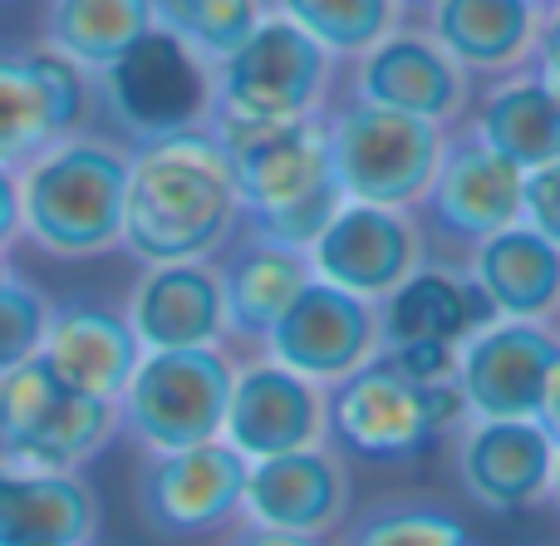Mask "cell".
Returning <instances> with one entry per match:
<instances>
[{
    "instance_id": "obj_1",
    "label": "cell",
    "mask_w": 560,
    "mask_h": 546,
    "mask_svg": "<svg viewBox=\"0 0 560 546\" xmlns=\"http://www.w3.org/2000/svg\"><path fill=\"white\" fill-rule=\"evenodd\" d=\"M242 193L212 128L133 148L124 202V252L143 266L212 262L242 226Z\"/></svg>"
},
{
    "instance_id": "obj_2",
    "label": "cell",
    "mask_w": 560,
    "mask_h": 546,
    "mask_svg": "<svg viewBox=\"0 0 560 546\" xmlns=\"http://www.w3.org/2000/svg\"><path fill=\"white\" fill-rule=\"evenodd\" d=\"M207 128L232 163L252 232L276 246H290V252H310L345 207V193L329 167L325 114L290 118V124L207 118Z\"/></svg>"
},
{
    "instance_id": "obj_3",
    "label": "cell",
    "mask_w": 560,
    "mask_h": 546,
    "mask_svg": "<svg viewBox=\"0 0 560 546\" xmlns=\"http://www.w3.org/2000/svg\"><path fill=\"white\" fill-rule=\"evenodd\" d=\"M133 148L69 133L20 167V226L59 262H94L124 246V202Z\"/></svg>"
},
{
    "instance_id": "obj_4",
    "label": "cell",
    "mask_w": 560,
    "mask_h": 546,
    "mask_svg": "<svg viewBox=\"0 0 560 546\" xmlns=\"http://www.w3.org/2000/svg\"><path fill=\"white\" fill-rule=\"evenodd\" d=\"M325 399H329V439L374 463L418 458L433 439L457 433L467 423V404L457 380L418 384L384 355H374L349 380L329 384Z\"/></svg>"
},
{
    "instance_id": "obj_5",
    "label": "cell",
    "mask_w": 560,
    "mask_h": 546,
    "mask_svg": "<svg viewBox=\"0 0 560 546\" xmlns=\"http://www.w3.org/2000/svg\"><path fill=\"white\" fill-rule=\"evenodd\" d=\"M329 89H335V55H325L305 30L271 10L212 69V118H236V124L315 118Z\"/></svg>"
},
{
    "instance_id": "obj_6",
    "label": "cell",
    "mask_w": 560,
    "mask_h": 546,
    "mask_svg": "<svg viewBox=\"0 0 560 546\" xmlns=\"http://www.w3.org/2000/svg\"><path fill=\"white\" fill-rule=\"evenodd\" d=\"M325 133L329 167H335L345 202L398 207V212H413L423 202L447 143V128L394 114V108L359 104V98H349L325 118Z\"/></svg>"
},
{
    "instance_id": "obj_7",
    "label": "cell",
    "mask_w": 560,
    "mask_h": 546,
    "mask_svg": "<svg viewBox=\"0 0 560 546\" xmlns=\"http://www.w3.org/2000/svg\"><path fill=\"white\" fill-rule=\"evenodd\" d=\"M236 364L226 350H153L118 394V419L148 453H177L222 439Z\"/></svg>"
},
{
    "instance_id": "obj_8",
    "label": "cell",
    "mask_w": 560,
    "mask_h": 546,
    "mask_svg": "<svg viewBox=\"0 0 560 546\" xmlns=\"http://www.w3.org/2000/svg\"><path fill=\"white\" fill-rule=\"evenodd\" d=\"M94 98L133 148L173 138L212 118V65L153 25L128 55L94 74Z\"/></svg>"
},
{
    "instance_id": "obj_9",
    "label": "cell",
    "mask_w": 560,
    "mask_h": 546,
    "mask_svg": "<svg viewBox=\"0 0 560 546\" xmlns=\"http://www.w3.org/2000/svg\"><path fill=\"white\" fill-rule=\"evenodd\" d=\"M0 423L15 449V468H45V473H79L118 439L124 419L118 404L74 394L39 364H20L0 380Z\"/></svg>"
},
{
    "instance_id": "obj_10",
    "label": "cell",
    "mask_w": 560,
    "mask_h": 546,
    "mask_svg": "<svg viewBox=\"0 0 560 546\" xmlns=\"http://www.w3.org/2000/svg\"><path fill=\"white\" fill-rule=\"evenodd\" d=\"M246 468L252 463L226 439L177 453H148L138 473V518L167 542L222 532L232 518H242Z\"/></svg>"
},
{
    "instance_id": "obj_11",
    "label": "cell",
    "mask_w": 560,
    "mask_h": 546,
    "mask_svg": "<svg viewBox=\"0 0 560 546\" xmlns=\"http://www.w3.org/2000/svg\"><path fill=\"white\" fill-rule=\"evenodd\" d=\"M94 104V79L49 45L0 49V167H25L49 143L79 133Z\"/></svg>"
},
{
    "instance_id": "obj_12",
    "label": "cell",
    "mask_w": 560,
    "mask_h": 546,
    "mask_svg": "<svg viewBox=\"0 0 560 546\" xmlns=\"http://www.w3.org/2000/svg\"><path fill=\"white\" fill-rule=\"evenodd\" d=\"M261 350L266 360L285 364L290 374L329 390V384L349 380L354 370H364L384 350V340H378V305L359 301V295L339 291L329 281H310L290 301V311L271 325Z\"/></svg>"
},
{
    "instance_id": "obj_13",
    "label": "cell",
    "mask_w": 560,
    "mask_h": 546,
    "mask_svg": "<svg viewBox=\"0 0 560 546\" xmlns=\"http://www.w3.org/2000/svg\"><path fill=\"white\" fill-rule=\"evenodd\" d=\"M305 256L315 281H329L359 301L378 305L394 286H404L423 266V232H418L413 212L345 202Z\"/></svg>"
},
{
    "instance_id": "obj_14",
    "label": "cell",
    "mask_w": 560,
    "mask_h": 546,
    "mask_svg": "<svg viewBox=\"0 0 560 546\" xmlns=\"http://www.w3.org/2000/svg\"><path fill=\"white\" fill-rule=\"evenodd\" d=\"M560 335L536 321H492L457 350L467 419H536Z\"/></svg>"
},
{
    "instance_id": "obj_15",
    "label": "cell",
    "mask_w": 560,
    "mask_h": 546,
    "mask_svg": "<svg viewBox=\"0 0 560 546\" xmlns=\"http://www.w3.org/2000/svg\"><path fill=\"white\" fill-rule=\"evenodd\" d=\"M349 98L447 128L467 108V69L428 30L398 25L354 59Z\"/></svg>"
},
{
    "instance_id": "obj_16",
    "label": "cell",
    "mask_w": 560,
    "mask_h": 546,
    "mask_svg": "<svg viewBox=\"0 0 560 546\" xmlns=\"http://www.w3.org/2000/svg\"><path fill=\"white\" fill-rule=\"evenodd\" d=\"M222 439L246 463H261L295 449H319L329 439V399L319 384L290 374L285 364L252 360L232 380Z\"/></svg>"
},
{
    "instance_id": "obj_17",
    "label": "cell",
    "mask_w": 560,
    "mask_h": 546,
    "mask_svg": "<svg viewBox=\"0 0 560 546\" xmlns=\"http://www.w3.org/2000/svg\"><path fill=\"white\" fill-rule=\"evenodd\" d=\"M349 468L335 449H295L276 453L246 468L242 518L252 527L295 532V537H319L339 532L349 522Z\"/></svg>"
},
{
    "instance_id": "obj_18",
    "label": "cell",
    "mask_w": 560,
    "mask_h": 546,
    "mask_svg": "<svg viewBox=\"0 0 560 546\" xmlns=\"http://www.w3.org/2000/svg\"><path fill=\"white\" fill-rule=\"evenodd\" d=\"M522 183L526 173H516L472 128H463V133H447L438 173L423 193V207L447 236L477 246L492 232H506V226L522 222Z\"/></svg>"
},
{
    "instance_id": "obj_19",
    "label": "cell",
    "mask_w": 560,
    "mask_h": 546,
    "mask_svg": "<svg viewBox=\"0 0 560 546\" xmlns=\"http://www.w3.org/2000/svg\"><path fill=\"white\" fill-rule=\"evenodd\" d=\"M143 355L153 350H217L232 340L226 330L222 271L212 262H167L143 266L124 305Z\"/></svg>"
},
{
    "instance_id": "obj_20",
    "label": "cell",
    "mask_w": 560,
    "mask_h": 546,
    "mask_svg": "<svg viewBox=\"0 0 560 546\" xmlns=\"http://www.w3.org/2000/svg\"><path fill=\"white\" fill-rule=\"evenodd\" d=\"M556 439L536 419H467L457 429V483L487 512H522L551 492Z\"/></svg>"
},
{
    "instance_id": "obj_21",
    "label": "cell",
    "mask_w": 560,
    "mask_h": 546,
    "mask_svg": "<svg viewBox=\"0 0 560 546\" xmlns=\"http://www.w3.org/2000/svg\"><path fill=\"white\" fill-rule=\"evenodd\" d=\"M138 360H143V345H138L133 325L124 321V311L89 305V301H65L49 311L39 364L65 390L118 404V394L133 380Z\"/></svg>"
},
{
    "instance_id": "obj_22",
    "label": "cell",
    "mask_w": 560,
    "mask_h": 546,
    "mask_svg": "<svg viewBox=\"0 0 560 546\" xmlns=\"http://www.w3.org/2000/svg\"><path fill=\"white\" fill-rule=\"evenodd\" d=\"M104 508L84 473H0V546H98Z\"/></svg>"
},
{
    "instance_id": "obj_23",
    "label": "cell",
    "mask_w": 560,
    "mask_h": 546,
    "mask_svg": "<svg viewBox=\"0 0 560 546\" xmlns=\"http://www.w3.org/2000/svg\"><path fill=\"white\" fill-rule=\"evenodd\" d=\"M497 311L477 281L457 266H418L404 286L378 301V340L388 345H453L463 350L482 325H492Z\"/></svg>"
},
{
    "instance_id": "obj_24",
    "label": "cell",
    "mask_w": 560,
    "mask_h": 546,
    "mask_svg": "<svg viewBox=\"0 0 560 546\" xmlns=\"http://www.w3.org/2000/svg\"><path fill=\"white\" fill-rule=\"evenodd\" d=\"M467 276L492 301L497 321L551 325V315H560V246L522 222L477 242Z\"/></svg>"
},
{
    "instance_id": "obj_25",
    "label": "cell",
    "mask_w": 560,
    "mask_h": 546,
    "mask_svg": "<svg viewBox=\"0 0 560 546\" xmlns=\"http://www.w3.org/2000/svg\"><path fill=\"white\" fill-rule=\"evenodd\" d=\"M428 35L467 74H512L532 65L541 10L526 0H428Z\"/></svg>"
},
{
    "instance_id": "obj_26",
    "label": "cell",
    "mask_w": 560,
    "mask_h": 546,
    "mask_svg": "<svg viewBox=\"0 0 560 546\" xmlns=\"http://www.w3.org/2000/svg\"><path fill=\"white\" fill-rule=\"evenodd\" d=\"M467 128L516 173H536L560 158V104L532 65L497 74V84H487V94L477 98Z\"/></svg>"
},
{
    "instance_id": "obj_27",
    "label": "cell",
    "mask_w": 560,
    "mask_h": 546,
    "mask_svg": "<svg viewBox=\"0 0 560 546\" xmlns=\"http://www.w3.org/2000/svg\"><path fill=\"white\" fill-rule=\"evenodd\" d=\"M217 271H222V295H226V330H232V340H256V345L271 335V325L290 311V301L315 281L305 252L276 246L256 232L246 242H236L232 256Z\"/></svg>"
},
{
    "instance_id": "obj_28",
    "label": "cell",
    "mask_w": 560,
    "mask_h": 546,
    "mask_svg": "<svg viewBox=\"0 0 560 546\" xmlns=\"http://www.w3.org/2000/svg\"><path fill=\"white\" fill-rule=\"evenodd\" d=\"M153 25V0H49L45 45L94 79Z\"/></svg>"
},
{
    "instance_id": "obj_29",
    "label": "cell",
    "mask_w": 560,
    "mask_h": 546,
    "mask_svg": "<svg viewBox=\"0 0 560 546\" xmlns=\"http://www.w3.org/2000/svg\"><path fill=\"white\" fill-rule=\"evenodd\" d=\"M271 10L335 59H359L404 25V0H271Z\"/></svg>"
},
{
    "instance_id": "obj_30",
    "label": "cell",
    "mask_w": 560,
    "mask_h": 546,
    "mask_svg": "<svg viewBox=\"0 0 560 546\" xmlns=\"http://www.w3.org/2000/svg\"><path fill=\"white\" fill-rule=\"evenodd\" d=\"M271 15L266 0H153L158 30H167L173 39H183L197 59L222 65L261 20Z\"/></svg>"
},
{
    "instance_id": "obj_31",
    "label": "cell",
    "mask_w": 560,
    "mask_h": 546,
    "mask_svg": "<svg viewBox=\"0 0 560 546\" xmlns=\"http://www.w3.org/2000/svg\"><path fill=\"white\" fill-rule=\"evenodd\" d=\"M335 546H472V532L438 502L394 498L349 518Z\"/></svg>"
},
{
    "instance_id": "obj_32",
    "label": "cell",
    "mask_w": 560,
    "mask_h": 546,
    "mask_svg": "<svg viewBox=\"0 0 560 546\" xmlns=\"http://www.w3.org/2000/svg\"><path fill=\"white\" fill-rule=\"evenodd\" d=\"M49 311H55V305L45 301L39 286L20 281V276H10V281L0 286V380L39 355L45 330H49Z\"/></svg>"
},
{
    "instance_id": "obj_33",
    "label": "cell",
    "mask_w": 560,
    "mask_h": 546,
    "mask_svg": "<svg viewBox=\"0 0 560 546\" xmlns=\"http://www.w3.org/2000/svg\"><path fill=\"white\" fill-rule=\"evenodd\" d=\"M522 226L541 232L546 242L560 246V158L536 173H526L522 183Z\"/></svg>"
},
{
    "instance_id": "obj_34",
    "label": "cell",
    "mask_w": 560,
    "mask_h": 546,
    "mask_svg": "<svg viewBox=\"0 0 560 546\" xmlns=\"http://www.w3.org/2000/svg\"><path fill=\"white\" fill-rule=\"evenodd\" d=\"M378 355L394 360L398 370H404L408 380H418V384L457 380V350L453 345H388V350H378Z\"/></svg>"
},
{
    "instance_id": "obj_35",
    "label": "cell",
    "mask_w": 560,
    "mask_h": 546,
    "mask_svg": "<svg viewBox=\"0 0 560 546\" xmlns=\"http://www.w3.org/2000/svg\"><path fill=\"white\" fill-rule=\"evenodd\" d=\"M532 69L541 74V84L556 94L560 104V5L541 15V35H536V55H532Z\"/></svg>"
},
{
    "instance_id": "obj_36",
    "label": "cell",
    "mask_w": 560,
    "mask_h": 546,
    "mask_svg": "<svg viewBox=\"0 0 560 546\" xmlns=\"http://www.w3.org/2000/svg\"><path fill=\"white\" fill-rule=\"evenodd\" d=\"M20 236H25V226H20V177L15 167H0V252H10Z\"/></svg>"
},
{
    "instance_id": "obj_37",
    "label": "cell",
    "mask_w": 560,
    "mask_h": 546,
    "mask_svg": "<svg viewBox=\"0 0 560 546\" xmlns=\"http://www.w3.org/2000/svg\"><path fill=\"white\" fill-rule=\"evenodd\" d=\"M226 546H325L319 537H295V532H276V527H236L232 537H226Z\"/></svg>"
},
{
    "instance_id": "obj_38",
    "label": "cell",
    "mask_w": 560,
    "mask_h": 546,
    "mask_svg": "<svg viewBox=\"0 0 560 546\" xmlns=\"http://www.w3.org/2000/svg\"><path fill=\"white\" fill-rule=\"evenodd\" d=\"M546 433L560 443V350H556V364H551V380H546V394H541V414H536Z\"/></svg>"
},
{
    "instance_id": "obj_39",
    "label": "cell",
    "mask_w": 560,
    "mask_h": 546,
    "mask_svg": "<svg viewBox=\"0 0 560 546\" xmlns=\"http://www.w3.org/2000/svg\"><path fill=\"white\" fill-rule=\"evenodd\" d=\"M5 468H15V449H10V433H5V423H0V473Z\"/></svg>"
},
{
    "instance_id": "obj_40",
    "label": "cell",
    "mask_w": 560,
    "mask_h": 546,
    "mask_svg": "<svg viewBox=\"0 0 560 546\" xmlns=\"http://www.w3.org/2000/svg\"><path fill=\"white\" fill-rule=\"evenodd\" d=\"M546 498H551L560 512V443H556V468H551V492H546Z\"/></svg>"
},
{
    "instance_id": "obj_41",
    "label": "cell",
    "mask_w": 560,
    "mask_h": 546,
    "mask_svg": "<svg viewBox=\"0 0 560 546\" xmlns=\"http://www.w3.org/2000/svg\"><path fill=\"white\" fill-rule=\"evenodd\" d=\"M10 276H15V271H10V262H5V252H0V286H5V281H10Z\"/></svg>"
},
{
    "instance_id": "obj_42",
    "label": "cell",
    "mask_w": 560,
    "mask_h": 546,
    "mask_svg": "<svg viewBox=\"0 0 560 546\" xmlns=\"http://www.w3.org/2000/svg\"><path fill=\"white\" fill-rule=\"evenodd\" d=\"M526 5H536V10H541V15H546V10H556L560 0H526Z\"/></svg>"
},
{
    "instance_id": "obj_43",
    "label": "cell",
    "mask_w": 560,
    "mask_h": 546,
    "mask_svg": "<svg viewBox=\"0 0 560 546\" xmlns=\"http://www.w3.org/2000/svg\"><path fill=\"white\" fill-rule=\"evenodd\" d=\"M404 5H413V0H404Z\"/></svg>"
}]
</instances>
